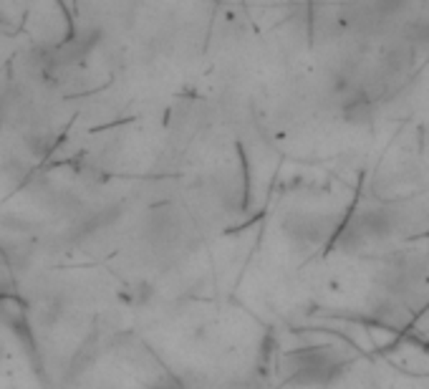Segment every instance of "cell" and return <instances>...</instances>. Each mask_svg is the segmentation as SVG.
I'll return each instance as SVG.
<instances>
[{
  "instance_id": "obj_1",
  "label": "cell",
  "mask_w": 429,
  "mask_h": 389,
  "mask_svg": "<svg viewBox=\"0 0 429 389\" xmlns=\"http://www.w3.org/2000/svg\"><path fill=\"white\" fill-rule=\"evenodd\" d=\"M290 377L308 384H324L334 379L343 366V354L334 347H313L290 354Z\"/></svg>"
}]
</instances>
